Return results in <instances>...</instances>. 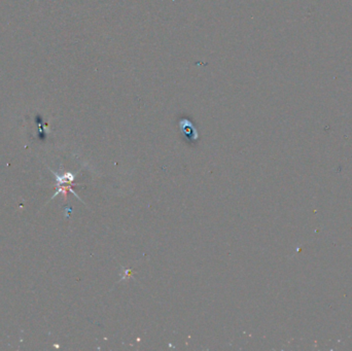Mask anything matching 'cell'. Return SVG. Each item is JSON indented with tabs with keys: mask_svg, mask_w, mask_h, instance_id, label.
Instances as JSON below:
<instances>
[{
	"mask_svg": "<svg viewBox=\"0 0 352 351\" xmlns=\"http://www.w3.org/2000/svg\"><path fill=\"white\" fill-rule=\"evenodd\" d=\"M74 186H78V185H76V184H61V185H55V188H56V189H58V190H56L55 194L53 195V197L50 199V201H51V200H53L56 196L60 195V194H63V195H64V198H65V200H66V199H67V193H68V192L72 193V194H74V195H75L78 199L81 200V199H80V198L77 195V193H76L74 190H72V187H74Z\"/></svg>",
	"mask_w": 352,
	"mask_h": 351,
	"instance_id": "6da1fadb",
	"label": "cell"
}]
</instances>
